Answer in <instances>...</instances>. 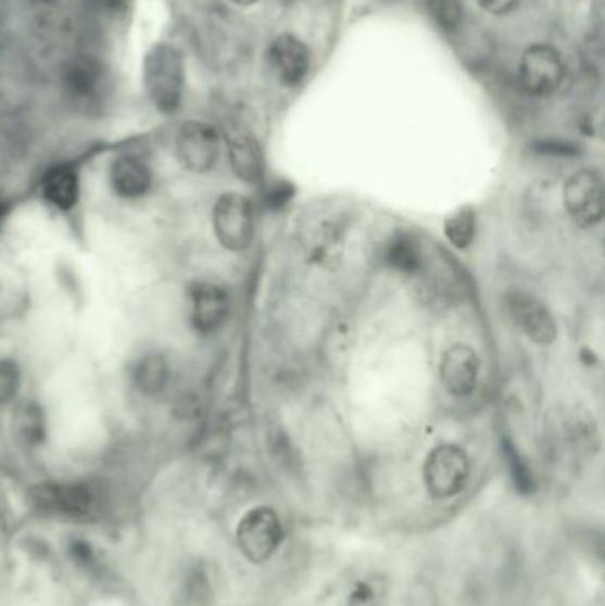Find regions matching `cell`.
<instances>
[{"instance_id":"cell-1","label":"cell","mask_w":605,"mask_h":606,"mask_svg":"<svg viewBox=\"0 0 605 606\" xmlns=\"http://www.w3.org/2000/svg\"><path fill=\"white\" fill-rule=\"evenodd\" d=\"M144 87L153 105L164 114H173L184 97V58L167 43H159L144 59Z\"/></svg>"},{"instance_id":"cell-19","label":"cell","mask_w":605,"mask_h":606,"mask_svg":"<svg viewBox=\"0 0 605 606\" xmlns=\"http://www.w3.org/2000/svg\"><path fill=\"white\" fill-rule=\"evenodd\" d=\"M388 261L389 265L408 272V274L421 268V254L411 238H398L392 241V245L389 247Z\"/></svg>"},{"instance_id":"cell-20","label":"cell","mask_w":605,"mask_h":606,"mask_svg":"<svg viewBox=\"0 0 605 606\" xmlns=\"http://www.w3.org/2000/svg\"><path fill=\"white\" fill-rule=\"evenodd\" d=\"M430 11L437 24L445 30L458 27L462 20L461 0H430Z\"/></svg>"},{"instance_id":"cell-10","label":"cell","mask_w":605,"mask_h":606,"mask_svg":"<svg viewBox=\"0 0 605 606\" xmlns=\"http://www.w3.org/2000/svg\"><path fill=\"white\" fill-rule=\"evenodd\" d=\"M64 89L77 105L92 106L100 103L108 92L109 75L97 59H75L64 70Z\"/></svg>"},{"instance_id":"cell-17","label":"cell","mask_w":605,"mask_h":606,"mask_svg":"<svg viewBox=\"0 0 605 606\" xmlns=\"http://www.w3.org/2000/svg\"><path fill=\"white\" fill-rule=\"evenodd\" d=\"M445 238L456 249H467L476 235V212L472 206H464L451 213L444 222Z\"/></svg>"},{"instance_id":"cell-3","label":"cell","mask_w":605,"mask_h":606,"mask_svg":"<svg viewBox=\"0 0 605 606\" xmlns=\"http://www.w3.org/2000/svg\"><path fill=\"white\" fill-rule=\"evenodd\" d=\"M285 539L281 518L267 505H260L243 515L237 527L238 548L252 564L267 563Z\"/></svg>"},{"instance_id":"cell-15","label":"cell","mask_w":605,"mask_h":606,"mask_svg":"<svg viewBox=\"0 0 605 606\" xmlns=\"http://www.w3.org/2000/svg\"><path fill=\"white\" fill-rule=\"evenodd\" d=\"M111 184L122 198H141L151 187L150 168L134 156H122L112 164Z\"/></svg>"},{"instance_id":"cell-25","label":"cell","mask_w":605,"mask_h":606,"mask_svg":"<svg viewBox=\"0 0 605 606\" xmlns=\"http://www.w3.org/2000/svg\"><path fill=\"white\" fill-rule=\"evenodd\" d=\"M72 555L77 563H92L91 548H89V544L84 543V541H75V543H72Z\"/></svg>"},{"instance_id":"cell-22","label":"cell","mask_w":605,"mask_h":606,"mask_svg":"<svg viewBox=\"0 0 605 606\" xmlns=\"http://www.w3.org/2000/svg\"><path fill=\"white\" fill-rule=\"evenodd\" d=\"M16 422L22 424V433L29 440H36V438H41L43 434V420H41V414L36 406H24V408L18 409L16 414Z\"/></svg>"},{"instance_id":"cell-11","label":"cell","mask_w":605,"mask_h":606,"mask_svg":"<svg viewBox=\"0 0 605 606\" xmlns=\"http://www.w3.org/2000/svg\"><path fill=\"white\" fill-rule=\"evenodd\" d=\"M480 375V356L465 344H453L445 350L441 361V380L451 395L465 397L472 394Z\"/></svg>"},{"instance_id":"cell-5","label":"cell","mask_w":605,"mask_h":606,"mask_svg":"<svg viewBox=\"0 0 605 606\" xmlns=\"http://www.w3.org/2000/svg\"><path fill=\"white\" fill-rule=\"evenodd\" d=\"M563 201L571 220L581 227H595L604 218V184L595 171L571 174L563 188Z\"/></svg>"},{"instance_id":"cell-4","label":"cell","mask_w":605,"mask_h":606,"mask_svg":"<svg viewBox=\"0 0 605 606\" xmlns=\"http://www.w3.org/2000/svg\"><path fill=\"white\" fill-rule=\"evenodd\" d=\"M214 231L224 249L231 252L249 249L254 238L251 201L237 192L220 195L214 207Z\"/></svg>"},{"instance_id":"cell-27","label":"cell","mask_w":605,"mask_h":606,"mask_svg":"<svg viewBox=\"0 0 605 606\" xmlns=\"http://www.w3.org/2000/svg\"><path fill=\"white\" fill-rule=\"evenodd\" d=\"M231 2H235V4L238 5H251L254 4V2H257V0H231Z\"/></svg>"},{"instance_id":"cell-9","label":"cell","mask_w":605,"mask_h":606,"mask_svg":"<svg viewBox=\"0 0 605 606\" xmlns=\"http://www.w3.org/2000/svg\"><path fill=\"white\" fill-rule=\"evenodd\" d=\"M506 305L509 316L524 336L542 346H549L556 341V319L542 300L526 291H509Z\"/></svg>"},{"instance_id":"cell-8","label":"cell","mask_w":605,"mask_h":606,"mask_svg":"<svg viewBox=\"0 0 605 606\" xmlns=\"http://www.w3.org/2000/svg\"><path fill=\"white\" fill-rule=\"evenodd\" d=\"M565 75V64L557 50L534 45L520 59V83L529 94L545 97L556 91Z\"/></svg>"},{"instance_id":"cell-14","label":"cell","mask_w":605,"mask_h":606,"mask_svg":"<svg viewBox=\"0 0 605 606\" xmlns=\"http://www.w3.org/2000/svg\"><path fill=\"white\" fill-rule=\"evenodd\" d=\"M228 314L229 294L226 289L210 282L192 289V323L199 332H215L226 321Z\"/></svg>"},{"instance_id":"cell-18","label":"cell","mask_w":605,"mask_h":606,"mask_svg":"<svg viewBox=\"0 0 605 606\" xmlns=\"http://www.w3.org/2000/svg\"><path fill=\"white\" fill-rule=\"evenodd\" d=\"M344 606H388V594L380 580L363 578L350 589Z\"/></svg>"},{"instance_id":"cell-16","label":"cell","mask_w":605,"mask_h":606,"mask_svg":"<svg viewBox=\"0 0 605 606\" xmlns=\"http://www.w3.org/2000/svg\"><path fill=\"white\" fill-rule=\"evenodd\" d=\"M43 198L63 212L72 210L78 201V176L75 168L61 165L50 171L43 179Z\"/></svg>"},{"instance_id":"cell-26","label":"cell","mask_w":605,"mask_h":606,"mask_svg":"<svg viewBox=\"0 0 605 606\" xmlns=\"http://www.w3.org/2000/svg\"><path fill=\"white\" fill-rule=\"evenodd\" d=\"M103 2H105L109 8H114V10H117V8H122V5L125 4L126 0H103Z\"/></svg>"},{"instance_id":"cell-2","label":"cell","mask_w":605,"mask_h":606,"mask_svg":"<svg viewBox=\"0 0 605 606\" xmlns=\"http://www.w3.org/2000/svg\"><path fill=\"white\" fill-rule=\"evenodd\" d=\"M469 476V456L464 449L453 443H444L433 449L423 467L425 487L436 501H448L458 495L464 491Z\"/></svg>"},{"instance_id":"cell-21","label":"cell","mask_w":605,"mask_h":606,"mask_svg":"<svg viewBox=\"0 0 605 606\" xmlns=\"http://www.w3.org/2000/svg\"><path fill=\"white\" fill-rule=\"evenodd\" d=\"M18 383V367L10 361L0 362V403H8L15 397Z\"/></svg>"},{"instance_id":"cell-6","label":"cell","mask_w":605,"mask_h":606,"mask_svg":"<svg viewBox=\"0 0 605 606\" xmlns=\"http://www.w3.org/2000/svg\"><path fill=\"white\" fill-rule=\"evenodd\" d=\"M39 507L75 520H91L100 513V496L88 484H47L35 491Z\"/></svg>"},{"instance_id":"cell-12","label":"cell","mask_w":605,"mask_h":606,"mask_svg":"<svg viewBox=\"0 0 605 606\" xmlns=\"http://www.w3.org/2000/svg\"><path fill=\"white\" fill-rule=\"evenodd\" d=\"M232 171L245 184L256 185L263 179L265 162L256 137L242 126H232L226 134Z\"/></svg>"},{"instance_id":"cell-24","label":"cell","mask_w":605,"mask_h":606,"mask_svg":"<svg viewBox=\"0 0 605 606\" xmlns=\"http://www.w3.org/2000/svg\"><path fill=\"white\" fill-rule=\"evenodd\" d=\"M518 0H478V4L490 15H508Z\"/></svg>"},{"instance_id":"cell-7","label":"cell","mask_w":605,"mask_h":606,"mask_svg":"<svg viewBox=\"0 0 605 606\" xmlns=\"http://www.w3.org/2000/svg\"><path fill=\"white\" fill-rule=\"evenodd\" d=\"M220 139L214 126L192 121L181 126L176 137L179 164L196 174L209 173L217 164Z\"/></svg>"},{"instance_id":"cell-23","label":"cell","mask_w":605,"mask_h":606,"mask_svg":"<svg viewBox=\"0 0 605 606\" xmlns=\"http://www.w3.org/2000/svg\"><path fill=\"white\" fill-rule=\"evenodd\" d=\"M162 376L164 375H162L159 362H150V364L142 367L141 373H139V378L142 380V387H150V389H159V387H161Z\"/></svg>"},{"instance_id":"cell-13","label":"cell","mask_w":605,"mask_h":606,"mask_svg":"<svg viewBox=\"0 0 605 606\" xmlns=\"http://www.w3.org/2000/svg\"><path fill=\"white\" fill-rule=\"evenodd\" d=\"M268 59L277 78L286 86L301 84L310 70V52L301 39L291 34H282L272 43Z\"/></svg>"}]
</instances>
